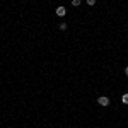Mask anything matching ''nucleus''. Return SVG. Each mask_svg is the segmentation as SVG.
Returning a JSON list of instances; mask_svg holds the SVG:
<instances>
[{
    "label": "nucleus",
    "mask_w": 128,
    "mask_h": 128,
    "mask_svg": "<svg viewBox=\"0 0 128 128\" xmlns=\"http://www.w3.org/2000/svg\"><path fill=\"white\" fill-rule=\"evenodd\" d=\"M87 5H90V7L96 5V0H87Z\"/></svg>",
    "instance_id": "obj_6"
},
{
    "label": "nucleus",
    "mask_w": 128,
    "mask_h": 128,
    "mask_svg": "<svg viewBox=\"0 0 128 128\" xmlns=\"http://www.w3.org/2000/svg\"><path fill=\"white\" fill-rule=\"evenodd\" d=\"M67 24H68V22H60V29L65 31V29H67Z\"/></svg>",
    "instance_id": "obj_5"
},
{
    "label": "nucleus",
    "mask_w": 128,
    "mask_h": 128,
    "mask_svg": "<svg viewBox=\"0 0 128 128\" xmlns=\"http://www.w3.org/2000/svg\"><path fill=\"white\" fill-rule=\"evenodd\" d=\"M55 14H56L58 17H63V16L67 14V9H65L63 5H60V7H56V10H55Z\"/></svg>",
    "instance_id": "obj_2"
},
{
    "label": "nucleus",
    "mask_w": 128,
    "mask_h": 128,
    "mask_svg": "<svg viewBox=\"0 0 128 128\" xmlns=\"http://www.w3.org/2000/svg\"><path fill=\"white\" fill-rule=\"evenodd\" d=\"M121 102H123V104H128V92H125V94L121 96Z\"/></svg>",
    "instance_id": "obj_3"
},
{
    "label": "nucleus",
    "mask_w": 128,
    "mask_h": 128,
    "mask_svg": "<svg viewBox=\"0 0 128 128\" xmlns=\"http://www.w3.org/2000/svg\"><path fill=\"white\" fill-rule=\"evenodd\" d=\"M125 75L128 77V67H125Z\"/></svg>",
    "instance_id": "obj_7"
},
{
    "label": "nucleus",
    "mask_w": 128,
    "mask_h": 128,
    "mask_svg": "<svg viewBox=\"0 0 128 128\" xmlns=\"http://www.w3.org/2000/svg\"><path fill=\"white\" fill-rule=\"evenodd\" d=\"M80 4H82V0H72V5L74 7H79Z\"/></svg>",
    "instance_id": "obj_4"
},
{
    "label": "nucleus",
    "mask_w": 128,
    "mask_h": 128,
    "mask_svg": "<svg viewBox=\"0 0 128 128\" xmlns=\"http://www.w3.org/2000/svg\"><path fill=\"white\" fill-rule=\"evenodd\" d=\"M98 104L99 106H109V98H106V96L98 98Z\"/></svg>",
    "instance_id": "obj_1"
}]
</instances>
